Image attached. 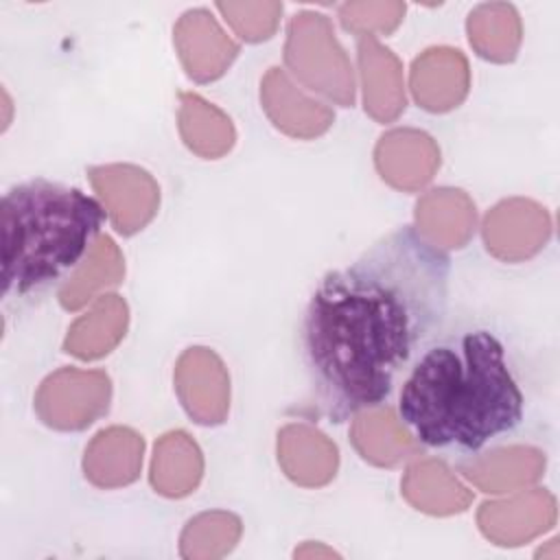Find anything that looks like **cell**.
I'll list each match as a JSON object with an SVG mask.
<instances>
[{"label": "cell", "instance_id": "cell-1", "mask_svg": "<svg viewBox=\"0 0 560 560\" xmlns=\"http://www.w3.org/2000/svg\"><path fill=\"white\" fill-rule=\"evenodd\" d=\"M451 262L416 228H398L330 271L302 322L319 409L335 422L381 405L396 374L442 326Z\"/></svg>", "mask_w": 560, "mask_h": 560}, {"label": "cell", "instance_id": "cell-2", "mask_svg": "<svg viewBox=\"0 0 560 560\" xmlns=\"http://www.w3.org/2000/svg\"><path fill=\"white\" fill-rule=\"evenodd\" d=\"M398 411L422 444L477 451L521 422L523 394L505 365L501 341L477 330L462 337L457 348H431L416 363Z\"/></svg>", "mask_w": 560, "mask_h": 560}, {"label": "cell", "instance_id": "cell-3", "mask_svg": "<svg viewBox=\"0 0 560 560\" xmlns=\"http://www.w3.org/2000/svg\"><path fill=\"white\" fill-rule=\"evenodd\" d=\"M103 208L79 188L33 179L2 199V291L28 293L57 280L92 249Z\"/></svg>", "mask_w": 560, "mask_h": 560}, {"label": "cell", "instance_id": "cell-4", "mask_svg": "<svg viewBox=\"0 0 560 560\" xmlns=\"http://www.w3.org/2000/svg\"><path fill=\"white\" fill-rule=\"evenodd\" d=\"M284 61L289 70L313 92L337 105L354 103V77L346 50L339 46L326 15L302 11L287 28Z\"/></svg>", "mask_w": 560, "mask_h": 560}, {"label": "cell", "instance_id": "cell-5", "mask_svg": "<svg viewBox=\"0 0 560 560\" xmlns=\"http://www.w3.org/2000/svg\"><path fill=\"white\" fill-rule=\"evenodd\" d=\"M109 398L112 383L103 370L61 368L39 385L35 411L52 429L81 431L107 411Z\"/></svg>", "mask_w": 560, "mask_h": 560}, {"label": "cell", "instance_id": "cell-6", "mask_svg": "<svg viewBox=\"0 0 560 560\" xmlns=\"http://www.w3.org/2000/svg\"><path fill=\"white\" fill-rule=\"evenodd\" d=\"M88 175L120 234H133L155 217L160 188L144 168L133 164H105L92 166Z\"/></svg>", "mask_w": 560, "mask_h": 560}, {"label": "cell", "instance_id": "cell-7", "mask_svg": "<svg viewBox=\"0 0 560 560\" xmlns=\"http://www.w3.org/2000/svg\"><path fill=\"white\" fill-rule=\"evenodd\" d=\"M175 392L186 413L199 424H219L230 409V376L210 348H188L175 365Z\"/></svg>", "mask_w": 560, "mask_h": 560}, {"label": "cell", "instance_id": "cell-8", "mask_svg": "<svg viewBox=\"0 0 560 560\" xmlns=\"http://www.w3.org/2000/svg\"><path fill=\"white\" fill-rule=\"evenodd\" d=\"M551 234L547 210L529 199H505L483 219V243L501 260L518 262L538 254Z\"/></svg>", "mask_w": 560, "mask_h": 560}, {"label": "cell", "instance_id": "cell-9", "mask_svg": "<svg viewBox=\"0 0 560 560\" xmlns=\"http://www.w3.org/2000/svg\"><path fill=\"white\" fill-rule=\"evenodd\" d=\"M173 39L188 77L199 83L219 79L238 52V46L206 9L186 11L175 24Z\"/></svg>", "mask_w": 560, "mask_h": 560}, {"label": "cell", "instance_id": "cell-10", "mask_svg": "<svg viewBox=\"0 0 560 560\" xmlns=\"http://www.w3.org/2000/svg\"><path fill=\"white\" fill-rule=\"evenodd\" d=\"M378 175L398 190H420L440 166L435 140L418 129H392L381 136L374 149Z\"/></svg>", "mask_w": 560, "mask_h": 560}, {"label": "cell", "instance_id": "cell-11", "mask_svg": "<svg viewBox=\"0 0 560 560\" xmlns=\"http://www.w3.org/2000/svg\"><path fill=\"white\" fill-rule=\"evenodd\" d=\"M556 521V499L547 490H529L479 508L477 523L486 538L497 545H523Z\"/></svg>", "mask_w": 560, "mask_h": 560}, {"label": "cell", "instance_id": "cell-12", "mask_svg": "<svg viewBox=\"0 0 560 560\" xmlns=\"http://www.w3.org/2000/svg\"><path fill=\"white\" fill-rule=\"evenodd\" d=\"M409 88L422 109L435 114L448 112L457 107L468 94V61L455 48H429L413 61Z\"/></svg>", "mask_w": 560, "mask_h": 560}, {"label": "cell", "instance_id": "cell-13", "mask_svg": "<svg viewBox=\"0 0 560 560\" xmlns=\"http://www.w3.org/2000/svg\"><path fill=\"white\" fill-rule=\"evenodd\" d=\"M260 101L271 122L293 138H317L335 120L324 103L304 96L280 68H271L265 74L260 83Z\"/></svg>", "mask_w": 560, "mask_h": 560}, {"label": "cell", "instance_id": "cell-14", "mask_svg": "<svg viewBox=\"0 0 560 560\" xmlns=\"http://www.w3.org/2000/svg\"><path fill=\"white\" fill-rule=\"evenodd\" d=\"M416 232L438 249H457L475 232L472 199L459 188H433L416 203Z\"/></svg>", "mask_w": 560, "mask_h": 560}, {"label": "cell", "instance_id": "cell-15", "mask_svg": "<svg viewBox=\"0 0 560 560\" xmlns=\"http://www.w3.org/2000/svg\"><path fill=\"white\" fill-rule=\"evenodd\" d=\"M357 52L363 85V107L374 120L392 122L405 109L402 66L398 57L372 35L359 39Z\"/></svg>", "mask_w": 560, "mask_h": 560}, {"label": "cell", "instance_id": "cell-16", "mask_svg": "<svg viewBox=\"0 0 560 560\" xmlns=\"http://www.w3.org/2000/svg\"><path fill=\"white\" fill-rule=\"evenodd\" d=\"M278 462L293 483L317 488L335 477L339 453L319 429L298 422L280 429Z\"/></svg>", "mask_w": 560, "mask_h": 560}, {"label": "cell", "instance_id": "cell-17", "mask_svg": "<svg viewBox=\"0 0 560 560\" xmlns=\"http://www.w3.org/2000/svg\"><path fill=\"white\" fill-rule=\"evenodd\" d=\"M144 442L127 427H109L94 435L83 455V472L98 488H120L138 479Z\"/></svg>", "mask_w": 560, "mask_h": 560}, {"label": "cell", "instance_id": "cell-18", "mask_svg": "<svg viewBox=\"0 0 560 560\" xmlns=\"http://www.w3.org/2000/svg\"><path fill=\"white\" fill-rule=\"evenodd\" d=\"M545 468V455L532 446L494 448L481 457L468 459L459 472L483 492H512L534 483Z\"/></svg>", "mask_w": 560, "mask_h": 560}, {"label": "cell", "instance_id": "cell-19", "mask_svg": "<svg viewBox=\"0 0 560 560\" xmlns=\"http://www.w3.org/2000/svg\"><path fill=\"white\" fill-rule=\"evenodd\" d=\"M350 440L359 455L374 466H398L418 453L416 440L389 407L359 411Z\"/></svg>", "mask_w": 560, "mask_h": 560}, {"label": "cell", "instance_id": "cell-20", "mask_svg": "<svg viewBox=\"0 0 560 560\" xmlns=\"http://www.w3.org/2000/svg\"><path fill=\"white\" fill-rule=\"evenodd\" d=\"M129 322L127 304L120 295H98L92 308L68 330L63 350L77 359L90 361L107 354L125 337Z\"/></svg>", "mask_w": 560, "mask_h": 560}, {"label": "cell", "instance_id": "cell-21", "mask_svg": "<svg viewBox=\"0 0 560 560\" xmlns=\"http://www.w3.org/2000/svg\"><path fill=\"white\" fill-rule=\"evenodd\" d=\"M405 499L420 512L446 516L470 505L472 494L438 459L413 462L400 481Z\"/></svg>", "mask_w": 560, "mask_h": 560}, {"label": "cell", "instance_id": "cell-22", "mask_svg": "<svg viewBox=\"0 0 560 560\" xmlns=\"http://www.w3.org/2000/svg\"><path fill=\"white\" fill-rule=\"evenodd\" d=\"M203 475V457L195 440L184 431H171L155 442L151 459V486L155 492L179 499L190 494Z\"/></svg>", "mask_w": 560, "mask_h": 560}, {"label": "cell", "instance_id": "cell-23", "mask_svg": "<svg viewBox=\"0 0 560 560\" xmlns=\"http://www.w3.org/2000/svg\"><path fill=\"white\" fill-rule=\"evenodd\" d=\"M122 276L125 260L120 249L109 236H98L74 273H70L59 289V302L66 311H77L94 300L101 291L116 287Z\"/></svg>", "mask_w": 560, "mask_h": 560}, {"label": "cell", "instance_id": "cell-24", "mask_svg": "<svg viewBox=\"0 0 560 560\" xmlns=\"http://www.w3.org/2000/svg\"><path fill=\"white\" fill-rule=\"evenodd\" d=\"M179 133L186 147L208 160L225 155L234 144L232 120L197 94H179Z\"/></svg>", "mask_w": 560, "mask_h": 560}, {"label": "cell", "instance_id": "cell-25", "mask_svg": "<svg viewBox=\"0 0 560 560\" xmlns=\"http://www.w3.org/2000/svg\"><path fill=\"white\" fill-rule=\"evenodd\" d=\"M470 46L497 63L512 61L521 46V20L512 4L488 2L470 11L466 22Z\"/></svg>", "mask_w": 560, "mask_h": 560}, {"label": "cell", "instance_id": "cell-26", "mask_svg": "<svg viewBox=\"0 0 560 560\" xmlns=\"http://www.w3.org/2000/svg\"><path fill=\"white\" fill-rule=\"evenodd\" d=\"M241 536V521L230 512H203L182 532V556L206 560L225 556Z\"/></svg>", "mask_w": 560, "mask_h": 560}, {"label": "cell", "instance_id": "cell-27", "mask_svg": "<svg viewBox=\"0 0 560 560\" xmlns=\"http://www.w3.org/2000/svg\"><path fill=\"white\" fill-rule=\"evenodd\" d=\"M217 9L245 42L269 39L280 22V2H219Z\"/></svg>", "mask_w": 560, "mask_h": 560}, {"label": "cell", "instance_id": "cell-28", "mask_svg": "<svg viewBox=\"0 0 560 560\" xmlns=\"http://www.w3.org/2000/svg\"><path fill=\"white\" fill-rule=\"evenodd\" d=\"M402 2H348L339 9L341 26L361 37L387 35L402 22Z\"/></svg>", "mask_w": 560, "mask_h": 560}, {"label": "cell", "instance_id": "cell-29", "mask_svg": "<svg viewBox=\"0 0 560 560\" xmlns=\"http://www.w3.org/2000/svg\"><path fill=\"white\" fill-rule=\"evenodd\" d=\"M311 556H322V558H337V553L332 549L319 547V545H304L302 549H295V558H311Z\"/></svg>", "mask_w": 560, "mask_h": 560}]
</instances>
